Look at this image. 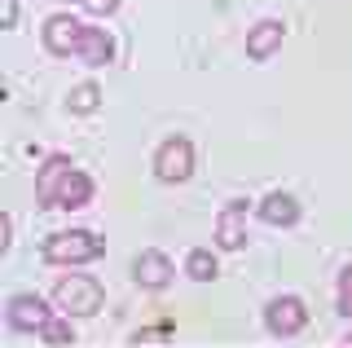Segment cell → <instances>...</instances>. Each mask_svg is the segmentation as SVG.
Returning a JSON list of instances; mask_svg holds the SVG:
<instances>
[{
    "label": "cell",
    "instance_id": "obj_5",
    "mask_svg": "<svg viewBox=\"0 0 352 348\" xmlns=\"http://www.w3.org/2000/svg\"><path fill=\"white\" fill-rule=\"evenodd\" d=\"M304 322H308V309H304V300H295V296H278L264 309V326H269V335H278V340L300 335Z\"/></svg>",
    "mask_w": 352,
    "mask_h": 348
},
{
    "label": "cell",
    "instance_id": "obj_6",
    "mask_svg": "<svg viewBox=\"0 0 352 348\" xmlns=\"http://www.w3.org/2000/svg\"><path fill=\"white\" fill-rule=\"evenodd\" d=\"M80 40H84V23H75L71 14H53L44 23V49L66 58V53H80Z\"/></svg>",
    "mask_w": 352,
    "mask_h": 348
},
{
    "label": "cell",
    "instance_id": "obj_2",
    "mask_svg": "<svg viewBox=\"0 0 352 348\" xmlns=\"http://www.w3.org/2000/svg\"><path fill=\"white\" fill-rule=\"evenodd\" d=\"M53 300L62 304L71 318H93L102 309V282L88 278V274H66L53 282Z\"/></svg>",
    "mask_w": 352,
    "mask_h": 348
},
{
    "label": "cell",
    "instance_id": "obj_4",
    "mask_svg": "<svg viewBox=\"0 0 352 348\" xmlns=\"http://www.w3.org/2000/svg\"><path fill=\"white\" fill-rule=\"evenodd\" d=\"M154 177L163 181V186H181V181L194 177V146L185 137H168L159 146V155H154Z\"/></svg>",
    "mask_w": 352,
    "mask_h": 348
},
{
    "label": "cell",
    "instance_id": "obj_15",
    "mask_svg": "<svg viewBox=\"0 0 352 348\" xmlns=\"http://www.w3.org/2000/svg\"><path fill=\"white\" fill-rule=\"evenodd\" d=\"M44 340H49V344H71L75 340V331H71V322H58V318H49V326H44Z\"/></svg>",
    "mask_w": 352,
    "mask_h": 348
},
{
    "label": "cell",
    "instance_id": "obj_18",
    "mask_svg": "<svg viewBox=\"0 0 352 348\" xmlns=\"http://www.w3.org/2000/svg\"><path fill=\"white\" fill-rule=\"evenodd\" d=\"M168 335V326H154V331H137L132 335V344H146V340H163Z\"/></svg>",
    "mask_w": 352,
    "mask_h": 348
},
{
    "label": "cell",
    "instance_id": "obj_9",
    "mask_svg": "<svg viewBox=\"0 0 352 348\" xmlns=\"http://www.w3.org/2000/svg\"><path fill=\"white\" fill-rule=\"evenodd\" d=\"M132 278H137L141 287H150V291H163L176 278V269H172V260L163 252H141L137 260H132Z\"/></svg>",
    "mask_w": 352,
    "mask_h": 348
},
{
    "label": "cell",
    "instance_id": "obj_10",
    "mask_svg": "<svg viewBox=\"0 0 352 348\" xmlns=\"http://www.w3.org/2000/svg\"><path fill=\"white\" fill-rule=\"evenodd\" d=\"M282 36H286L282 23H256V27H251V36H247V53H251L256 62H264L269 53H278Z\"/></svg>",
    "mask_w": 352,
    "mask_h": 348
},
{
    "label": "cell",
    "instance_id": "obj_16",
    "mask_svg": "<svg viewBox=\"0 0 352 348\" xmlns=\"http://www.w3.org/2000/svg\"><path fill=\"white\" fill-rule=\"evenodd\" d=\"M339 318H352V265L339 274Z\"/></svg>",
    "mask_w": 352,
    "mask_h": 348
},
{
    "label": "cell",
    "instance_id": "obj_13",
    "mask_svg": "<svg viewBox=\"0 0 352 348\" xmlns=\"http://www.w3.org/2000/svg\"><path fill=\"white\" fill-rule=\"evenodd\" d=\"M185 269H190V278H194V282H212V278L220 274L216 256H212V252H203V247H198V252H190V260H185Z\"/></svg>",
    "mask_w": 352,
    "mask_h": 348
},
{
    "label": "cell",
    "instance_id": "obj_11",
    "mask_svg": "<svg viewBox=\"0 0 352 348\" xmlns=\"http://www.w3.org/2000/svg\"><path fill=\"white\" fill-rule=\"evenodd\" d=\"M80 58L88 62V67H102V62H110V58H115V40H110L106 31H97V27H84Z\"/></svg>",
    "mask_w": 352,
    "mask_h": 348
},
{
    "label": "cell",
    "instance_id": "obj_8",
    "mask_svg": "<svg viewBox=\"0 0 352 348\" xmlns=\"http://www.w3.org/2000/svg\"><path fill=\"white\" fill-rule=\"evenodd\" d=\"M5 318H9L14 331H36L40 335L44 326H49V304L36 300V296H14L9 309H5Z\"/></svg>",
    "mask_w": 352,
    "mask_h": 348
},
{
    "label": "cell",
    "instance_id": "obj_3",
    "mask_svg": "<svg viewBox=\"0 0 352 348\" xmlns=\"http://www.w3.org/2000/svg\"><path fill=\"white\" fill-rule=\"evenodd\" d=\"M102 252H106L102 238L88 234V230H62L44 243V260L49 265H88V260H97Z\"/></svg>",
    "mask_w": 352,
    "mask_h": 348
},
{
    "label": "cell",
    "instance_id": "obj_17",
    "mask_svg": "<svg viewBox=\"0 0 352 348\" xmlns=\"http://www.w3.org/2000/svg\"><path fill=\"white\" fill-rule=\"evenodd\" d=\"M115 5H119V0H84L88 14H115Z\"/></svg>",
    "mask_w": 352,
    "mask_h": 348
},
{
    "label": "cell",
    "instance_id": "obj_7",
    "mask_svg": "<svg viewBox=\"0 0 352 348\" xmlns=\"http://www.w3.org/2000/svg\"><path fill=\"white\" fill-rule=\"evenodd\" d=\"M247 203L242 199H229L225 203V212H220V221H216V243L225 247V252H238V247H247Z\"/></svg>",
    "mask_w": 352,
    "mask_h": 348
},
{
    "label": "cell",
    "instance_id": "obj_12",
    "mask_svg": "<svg viewBox=\"0 0 352 348\" xmlns=\"http://www.w3.org/2000/svg\"><path fill=\"white\" fill-rule=\"evenodd\" d=\"M260 216L269 225H295L300 221V203H295L291 194H269V199L260 203Z\"/></svg>",
    "mask_w": 352,
    "mask_h": 348
},
{
    "label": "cell",
    "instance_id": "obj_14",
    "mask_svg": "<svg viewBox=\"0 0 352 348\" xmlns=\"http://www.w3.org/2000/svg\"><path fill=\"white\" fill-rule=\"evenodd\" d=\"M97 106V84H80V89L71 93V111L75 115H88Z\"/></svg>",
    "mask_w": 352,
    "mask_h": 348
},
{
    "label": "cell",
    "instance_id": "obj_1",
    "mask_svg": "<svg viewBox=\"0 0 352 348\" xmlns=\"http://www.w3.org/2000/svg\"><path fill=\"white\" fill-rule=\"evenodd\" d=\"M36 199L44 203V208H84V203L93 199V181H88L71 159L53 155V159L40 163Z\"/></svg>",
    "mask_w": 352,
    "mask_h": 348
},
{
    "label": "cell",
    "instance_id": "obj_19",
    "mask_svg": "<svg viewBox=\"0 0 352 348\" xmlns=\"http://www.w3.org/2000/svg\"><path fill=\"white\" fill-rule=\"evenodd\" d=\"M18 23V0H5V27Z\"/></svg>",
    "mask_w": 352,
    "mask_h": 348
}]
</instances>
